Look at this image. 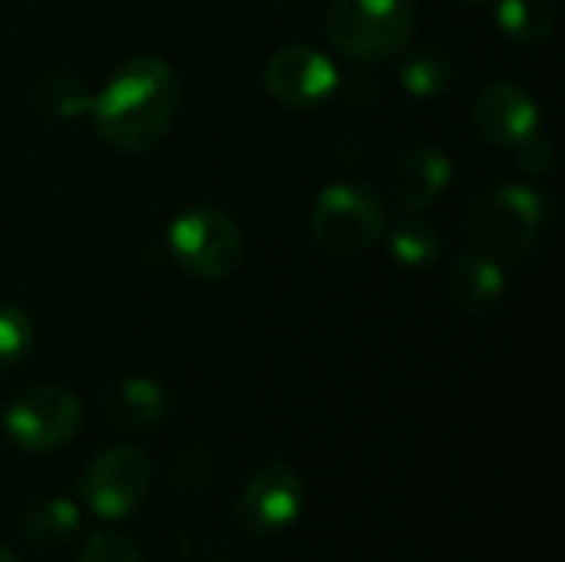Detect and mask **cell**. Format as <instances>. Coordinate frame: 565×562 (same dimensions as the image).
I'll return each mask as SVG.
<instances>
[{"label":"cell","instance_id":"30bf717a","mask_svg":"<svg viewBox=\"0 0 565 562\" xmlns=\"http://www.w3.org/2000/svg\"><path fill=\"white\" fill-rule=\"evenodd\" d=\"M540 123H543V113H540L536 96L513 79H497L477 93L473 126L487 142L500 149H516L523 139L540 132Z\"/></svg>","mask_w":565,"mask_h":562},{"label":"cell","instance_id":"5b68a950","mask_svg":"<svg viewBox=\"0 0 565 562\" xmlns=\"http://www.w3.org/2000/svg\"><path fill=\"white\" fill-rule=\"evenodd\" d=\"M166 245L175 265L202 282H222L245 262L242 225L215 205L182 209L166 229Z\"/></svg>","mask_w":565,"mask_h":562},{"label":"cell","instance_id":"7c38bea8","mask_svg":"<svg viewBox=\"0 0 565 562\" xmlns=\"http://www.w3.org/2000/svg\"><path fill=\"white\" fill-rule=\"evenodd\" d=\"M447 295L457 308L483 315L497 308L507 295V272L483 252H467L447 268Z\"/></svg>","mask_w":565,"mask_h":562},{"label":"cell","instance_id":"ba28073f","mask_svg":"<svg viewBox=\"0 0 565 562\" xmlns=\"http://www.w3.org/2000/svg\"><path fill=\"white\" fill-rule=\"evenodd\" d=\"M305 510V477L288 460L262 464L235 500L238 527L255 540H271L295 527Z\"/></svg>","mask_w":565,"mask_h":562},{"label":"cell","instance_id":"cb8c5ba5","mask_svg":"<svg viewBox=\"0 0 565 562\" xmlns=\"http://www.w3.org/2000/svg\"><path fill=\"white\" fill-rule=\"evenodd\" d=\"M268 3H291V0H268Z\"/></svg>","mask_w":565,"mask_h":562},{"label":"cell","instance_id":"8992f818","mask_svg":"<svg viewBox=\"0 0 565 562\" xmlns=\"http://www.w3.org/2000/svg\"><path fill=\"white\" fill-rule=\"evenodd\" d=\"M7 437L30 454H53L76 441L83 404L63 384H30L3 411Z\"/></svg>","mask_w":565,"mask_h":562},{"label":"cell","instance_id":"4fadbf2b","mask_svg":"<svg viewBox=\"0 0 565 562\" xmlns=\"http://www.w3.org/2000/svg\"><path fill=\"white\" fill-rule=\"evenodd\" d=\"M106 417L129 431V434H139V431H152L166 421L169 414V391L156 381V378H146V374H132V378H122L119 384L109 388L106 394Z\"/></svg>","mask_w":565,"mask_h":562},{"label":"cell","instance_id":"277c9868","mask_svg":"<svg viewBox=\"0 0 565 562\" xmlns=\"http://www.w3.org/2000/svg\"><path fill=\"white\" fill-rule=\"evenodd\" d=\"M308 225L321 252L351 258L371 252L384 238L387 205L371 182L341 179L318 192Z\"/></svg>","mask_w":565,"mask_h":562},{"label":"cell","instance_id":"5bb4252c","mask_svg":"<svg viewBox=\"0 0 565 562\" xmlns=\"http://www.w3.org/2000/svg\"><path fill=\"white\" fill-rule=\"evenodd\" d=\"M387 252H391V258L401 268H407V272H427L444 255V235H440V229L430 219H424L420 212H414V215L401 219L391 229Z\"/></svg>","mask_w":565,"mask_h":562},{"label":"cell","instance_id":"7a4b0ae2","mask_svg":"<svg viewBox=\"0 0 565 562\" xmlns=\"http://www.w3.org/2000/svg\"><path fill=\"white\" fill-rule=\"evenodd\" d=\"M546 195L526 182H500L483 192L467 215V238L473 252L490 255L493 262H520L526 258L546 225Z\"/></svg>","mask_w":565,"mask_h":562},{"label":"cell","instance_id":"603a6c76","mask_svg":"<svg viewBox=\"0 0 565 562\" xmlns=\"http://www.w3.org/2000/svg\"><path fill=\"white\" fill-rule=\"evenodd\" d=\"M463 3H470V7H480V3H490V0H463Z\"/></svg>","mask_w":565,"mask_h":562},{"label":"cell","instance_id":"ffe728a7","mask_svg":"<svg viewBox=\"0 0 565 562\" xmlns=\"http://www.w3.org/2000/svg\"><path fill=\"white\" fill-rule=\"evenodd\" d=\"M76 562H142V553L129 537L113 533V530H99L79 547Z\"/></svg>","mask_w":565,"mask_h":562},{"label":"cell","instance_id":"d6986e66","mask_svg":"<svg viewBox=\"0 0 565 562\" xmlns=\"http://www.w3.org/2000/svg\"><path fill=\"white\" fill-rule=\"evenodd\" d=\"M36 344V328L30 315L17 305L0 301V371L17 368Z\"/></svg>","mask_w":565,"mask_h":562},{"label":"cell","instance_id":"6da1fadb","mask_svg":"<svg viewBox=\"0 0 565 562\" xmlns=\"http://www.w3.org/2000/svg\"><path fill=\"white\" fill-rule=\"evenodd\" d=\"M179 99L182 86L175 66L159 53H136L109 73L99 93H93L86 116L106 146L119 152H149L169 136Z\"/></svg>","mask_w":565,"mask_h":562},{"label":"cell","instance_id":"52a82bcc","mask_svg":"<svg viewBox=\"0 0 565 562\" xmlns=\"http://www.w3.org/2000/svg\"><path fill=\"white\" fill-rule=\"evenodd\" d=\"M152 490V460L136 444L103 447L79 477V494L93 517L126 520L132 517Z\"/></svg>","mask_w":565,"mask_h":562},{"label":"cell","instance_id":"9c48e42d","mask_svg":"<svg viewBox=\"0 0 565 562\" xmlns=\"http://www.w3.org/2000/svg\"><path fill=\"white\" fill-rule=\"evenodd\" d=\"M265 93L285 106V109H298V113H311L321 109L334 99V93L341 89V70L338 63L308 43H288L281 50H275L265 63Z\"/></svg>","mask_w":565,"mask_h":562},{"label":"cell","instance_id":"e0dca14e","mask_svg":"<svg viewBox=\"0 0 565 562\" xmlns=\"http://www.w3.org/2000/svg\"><path fill=\"white\" fill-rule=\"evenodd\" d=\"M79 527V507L70 497H46L33 503L23 517V537L26 543L40 550H53L66 543Z\"/></svg>","mask_w":565,"mask_h":562},{"label":"cell","instance_id":"2e32d148","mask_svg":"<svg viewBox=\"0 0 565 562\" xmlns=\"http://www.w3.org/2000/svg\"><path fill=\"white\" fill-rule=\"evenodd\" d=\"M397 79H401L404 93H411L417 99H434V96L450 89V83H454V60L440 46L411 50L401 60V66H397Z\"/></svg>","mask_w":565,"mask_h":562},{"label":"cell","instance_id":"8fae6325","mask_svg":"<svg viewBox=\"0 0 565 562\" xmlns=\"http://www.w3.org/2000/svg\"><path fill=\"white\" fill-rule=\"evenodd\" d=\"M450 182H454V162L437 146L411 149L394 169V192L407 212L434 209L447 195Z\"/></svg>","mask_w":565,"mask_h":562},{"label":"cell","instance_id":"44dd1931","mask_svg":"<svg viewBox=\"0 0 565 562\" xmlns=\"http://www.w3.org/2000/svg\"><path fill=\"white\" fill-rule=\"evenodd\" d=\"M516 162L526 176H550L556 166V146L543 132H533L516 146Z\"/></svg>","mask_w":565,"mask_h":562},{"label":"cell","instance_id":"3957f363","mask_svg":"<svg viewBox=\"0 0 565 562\" xmlns=\"http://www.w3.org/2000/svg\"><path fill=\"white\" fill-rule=\"evenodd\" d=\"M331 46L354 63H387L404 56L414 30V0H331L324 13Z\"/></svg>","mask_w":565,"mask_h":562},{"label":"cell","instance_id":"9a60e30c","mask_svg":"<svg viewBox=\"0 0 565 562\" xmlns=\"http://www.w3.org/2000/svg\"><path fill=\"white\" fill-rule=\"evenodd\" d=\"M497 30L513 43H543L556 30L553 0H497L493 3Z\"/></svg>","mask_w":565,"mask_h":562},{"label":"cell","instance_id":"7402d4cb","mask_svg":"<svg viewBox=\"0 0 565 562\" xmlns=\"http://www.w3.org/2000/svg\"><path fill=\"white\" fill-rule=\"evenodd\" d=\"M0 562H20V556H17L7 543H0Z\"/></svg>","mask_w":565,"mask_h":562},{"label":"cell","instance_id":"ac0fdd59","mask_svg":"<svg viewBox=\"0 0 565 562\" xmlns=\"http://www.w3.org/2000/svg\"><path fill=\"white\" fill-rule=\"evenodd\" d=\"M93 99V89L76 73H50L36 83V103L46 116L56 119H76L86 116Z\"/></svg>","mask_w":565,"mask_h":562}]
</instances>
